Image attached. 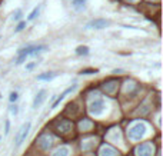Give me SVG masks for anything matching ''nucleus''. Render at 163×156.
<instances>
[{
  "label": "nucleus",
  "mask_w": 163,
  "mask_h": 156,
  "mask_svg": "<svg viewBox=\"0 0 163 156\" xmlns=\"http://www.w3.org/2000/svg\"><path fill=\"white\" fill-rule=\"evenodd\" d=\"M43 50H46V46H43V45L42 46H27L25 49L19 50L16 63H17V65H22V63L26 60V57H29V56H36V54H39V53L43 52Z\"/></svg>",
  "instance_id": "1"
},
{
  "label": "nucleus",
  "mask_w": 163,
  "mask_h": 156,
  "mask_svg": "<svg viewBox=\"0 0 163 156\" xmlns=\"http://www.w3.org/2000/svg\"><path fill=\"white\" fill-rule=\"evenodd\" d=\"M30 126H32V123H30V122H26V123L22 126L20 133L17 135V137H16V146H20L22 143L25 142V139H26L27 135H29V129H30Z\"/></svg>",
  "instance_id": "2"
},
{
  "label": "nucleus",
  "mask_w": 163,
  "mask_h": 156,
  "mask_svg": "<svg viewBox=\"0 0 163 156\" xmlns=\"http://www.w3.org/2000/svg\"><path fill=\"white\" fill-rule=\"evenodd\" d=\"M109 25V22L104 19H95L92 20V22H89L87 23V29H104V27Z\"/></svg>",
  "instance_id": "3"
},
{
  "label": "nucleus",
  "mask_w": 163,
  "mask_h": 156,
  "mask_svg": "<svg viewBox=\"0 0 163 156\" xmlns=\"http://www.w3.org/2000/svg\"><path fill=\"white\" fill-rule=\"evenodd\" d=\"M76 87H77V86H76V85H73V86H70V87H67V89H66V90L63 92V93H62V95H60L59 98L56 99V102H54V103L52 104V109H56V107H57V106H59V103H60V102H62V100H63V99H65L66 96H67V95H69V93H72V92L74 90V89H76Z\"/></svg>",
  "instance_id": "4"
},
{
  "label": "nucleus",
  "mask_w": 163,
  "mask_h": 156,
  "mask_svg": "<svg viewBox=\"0 0 163 156\" xmlns=\"http://www.w3.org/2000/svg\"><path fill=\"white\" fill-rule=\"evenodd\" d=\"M45 99H46V90H45V89H42V90H40L39 93L36 95L34 100H33V107L36 109L37 106H40V104H42V102H43Z\"/></svg>",
  "instance_id": "5"
},
{
  "label": "nucleus",
  "mask_w": 163,
  "mask_h": 156,
  "mask_svg": "<svg viewBox=\"0 0 163 156\" xmlns=\"http://www.w3.org/2000/svg\"><path fill=\"white\" fill-rule=\"evenodd\" d=\"M86 1H87V0H72V6L74 7L76 10H80V9L85 7Z\"/></svg>",
  "instance_id": "6"
},
{
  "label": "nucleus",
  "mask_w": 163,
  "mask_h": 156,
  "mask_svg": "<svg viewBox=\"0 0 163 156\" xmlns=\"http://www.w3.org/2000/svg\"><path fill=\"white\" fill-rule=\"evenodd\" d=\"M53 78H56V73H43L37 76V80H52Z\"/></svg>",
  "instance_id": "7"
},
{
  "label": "nucleus",
  "mask_w": 163,
  "mask_h": 156,
  "mask_svg": "<svg viewBox=\"0 0 163 156\" xmlns=\"http://www.w3.org/2000/svg\"><path fill=\"white\" fill-rule=\"evenodd\" d=\"M76 54H89V47L87 46H79L76 49Z\"/></svg>",
  "instance_id": "8"
},
{
  "label": "nucleus",
  "mask_w": 163,
  "mask_h": 156,
  "mask_svg": "<svg viewBox=\"0 0 163 156\" xmlns=\"http://www.w3.org/2000/svg\"><path fill=\"white\" fill-rule=\"evenodd\" d=\"M39 12H40V7L39 6L34 7V9L32 10V13L29 14V17H27V19H29V20H34V19H36V16L39 14Z\"/></svg>",
  "instance_id": "9"
},
{
  "label": "nucleus",
  "mask_w": 163,
  "mask_h": 156,
  "mask_svg": "<svg viewBox=\"0 0 163 156\" xmlns=\"http://www.w3.org/2000/svg\"><path fill=\"white\" fill-rule=\"evenodd\" d=\"M98 69H85V70H82L80 73L82 75H93V73H98Z\"/></svg>",
  "instance_id": "10"
},
{
  "label": "nucleus",
  "mask_w": 163,
  "mask_h": 156,
  "mask_svg": "<svg viewBox=\"0 0 163 156\" xmlns=\"http://www.w3.org/2000/svg\"><path fill=\"white\" fill-rule=\"evenodd\" d=\"M25 26H26V22H20L19 25H17V27L14 29V32L16 33H19V32H22L23 29H25Z\"/></svg>",
  "instance_id": "11"
},
{
  "label": "nucleus",
  "mask_w": 163,
  "mask_h": 156,
  "mask_svg": "<svg viewBox=\"0 0 163 156\" xmlns=\"http://www.w3.org/2000/svg\"><path fill=\"white\" fill-rule=\"evenodd\" d=\"M20 17H22V10H20V9H17V10L13 13V20H16V22H17V20H20Z\"/></svg>",
  "instance_id": "12"
},
{
  "label": "nucleus",
  "mask_w": 163,
  "mask_h": 156,
  "mask_svg": "<svg viewBox=\"0 0 163 156\" xmlns=\"http://www.w3.org/2000/svg\"><path fill=\"white\" fill-rule=\"evenodd\" d=\"M17 98H19V95H17V93H16V92H12V93H10V102H16V100H17Z\"/></svg>",
  "instance_id": "13"
},
{
  "label": "nucleus",
  "mask_w": 163,
  "mask_h": 156,
  "mask_svg": "<svg viewBox=\"0 0 163 156\" xmlns=\"http://www.w3.org/2000/svg\"><path fill=\"white\" fill-rule=\"evenodd\" d=\"M17 112H19V109H17V106H16V104L10 107V113H12V115H14V116H16V115H17Z\"/></svg>",
  "instance_id": "14"
},
{
  "label": "nucleus",
  "mask_w": 163,
  "mask_h": 156,
  "mask_svg": "<svg viewBox=\"0 0 163 156\" xmlns=\"http://www.w3.org/2000/svg\"><path fill=\"white\" fill-rule=\"evenodd\" d=\"M36 65H37V62H34V63H30V65L26 66V69H27V70H32V69H33V67H34Z\"/></svg>",
  "instance_id": "15"
},
{
  "label": "nucleus",
  "mask_w": 163,
  "mask_h": 156,
  "mask_svg": "<svg viewBox=\"0 0 163 156\" xmlns=\"http://www.w3.org/2000/svg\"><path fill=\"white\" fill-rule=\"evenodd\" d=\"M9 129H10V122H9V120H6V130H4V132H6V135L9 133Z\"/></svg>",
  "instance_id": "16"
},
{
  "label": "nucleus",
  "mask_w": 163,
  "mask_h": 156,
  "mask_svg": "<svg viewBox=\"0 0 163 156\" xmlns=\"http://www.w3.org/2000/svg\"><path fill=\"white\" fill-rule=\"evenodd\" d=\"M129 1H133V0H129Z\"/></svg>",
  "instance_id": "17"
},
{
  "label": "nucleus",
  "mask_w": 163,
  "mask_h": 156,
  "mask_svg": "<svg viewBox=\"0 0 163 156\" xmlns=\"http://www.w3.org/2000/svg\"><path fill=\"white\" fill-rule=\"evenodd\" d=\"M0 139H1V136H0Z\"/></svg>",
  "instance_id": "18"
}]
</instances>
